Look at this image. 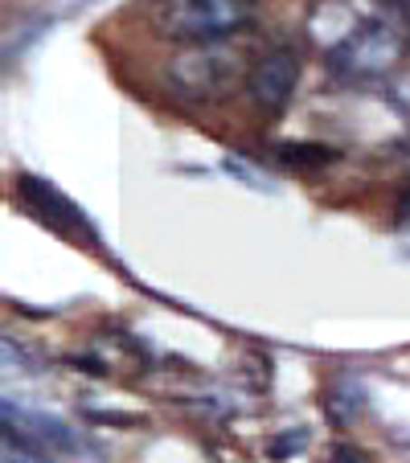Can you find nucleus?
I'll use <instances>...</instances> for the list:
<instances>
[{
    "mask_svg": "<svg viewBox=\"0 0 410 463\" xmlns=\"http://www.w3.org/2000/svg\"><path fill=\"white\" fill-rule=\"evenodd\" d=\"M308 37L349 79H382L410 50V25L390 0H316Z\"/></svg>",
    "mask_w": 410,
    "mask_h": 463,
    "instance_id": "nucleus-1",
    "label": "nucleus"
},
{
    "mask_svg": "<svg viewBox=\"0 0 410 463\" xmlns=\"http://www.w3.org/2000/svg\"><path fill=\"white\" fill-rule=\"evenodd\" d=\"M251 71L254 58L243 45V33H238V37H218V42L181 45L160 66V82L181 103H226L238 87L251 82Z\"/></svg>",
    "mask_w": 410,
    "mask_h": 463,
    "instance_id": "nucleus-2",
    "label": "nucleus"
},
{
    "mask_svg": "<svg viewBox=\"0 0 410 463\" xmlns=\"http://www.w3.org/2000/svg\"><path fill=\"white\" fill-rule=\"evenodd\" d=\"M259 0H152L148 25L157 37L176 45L238 37L254 21Z\"/></svg>",
    "mask_w": 410,
    "mask_h": 463,
    "instance_id": "nucleus-3",
    "label": "nucleus"
},
{
    "mask_svg": "<svg viewBox=\"0 0 410 463\" xmlns=\"http://www.w3.org/2000/svg\"><path fill=\"white\" fill-rule=\"evenodd\" d=\"M17 197L37 222H45L50 230H62V234L79 238V242H95V230H91L87 213L71 202V197H62L50 181L42 176H21L17 181Z\"/></svg>",
    "mask_w": 410,
    "mask_h": 463,
    "instance_id": "nucleus-4",
    "label": "nucleus"
},
{
    "mask_svg": "<svg viewBox=\"0 0 410 463\" xmlns=\"http://www.w3.org/2000/svg\"><path fill=\"white\" fill-rule=\"evenodd\" d=\"M246 87H251L254 107H262V111H283V107H288V99L296 95V87H300V58H296V50L280 45V50L259 53Z\"/></svg>",
    "mask_w": 410,
    "mask_h": 463,
    "instance_id": "nucleus-5",
    "label": "nucleus"
},
{
    "mask_svg": "<svg viewBox=\"0 0 410 463\" xmlns=\"http://www.w3.org/2000/svg\"><path fill=\"white\" fill-rule=\"evenodd\" d=\"M332 463H366V459H361L358 451H345V447H337V451H332Z\"/></svg>",
    "mask_w": 410,
    "mask_h": 463,
    "instance_id": "nucleus-6",
    "label": "nucleus"
}]
</instances>
